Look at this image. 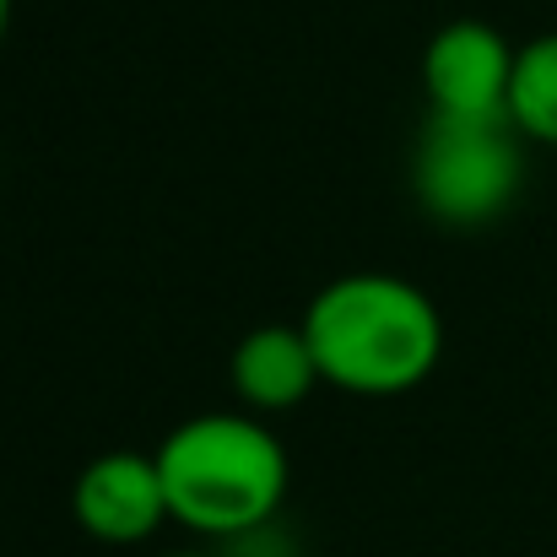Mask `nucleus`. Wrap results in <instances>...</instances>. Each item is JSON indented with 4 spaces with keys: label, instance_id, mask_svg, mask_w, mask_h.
Here are the masks:
<instances>
[{
    "label": "nucleus",
    "instance_id": "nucleus-3",
    "mask_svg": "<svg viewBox=\"0 0 557 557\" xmlns=\"http://www.w3.org/2000/svg\"><path fill=\"white\" fill-rule=\"evenodd\" d=\"M525 189V136L509 114H433L411 152V195L444 227H487Z\"/></svg>",
    "mask_w": 557,
    "mask_h": 557
},
{
    "label": "nucleus",
    "instance_id": "nucleus-4",
    "mask_svg": "<svg viewBox=\"0 0 557 557\" xmlns=\"http://www.w3.org/2000/svg\"><path fill=\"white\" fill-rule=\"evenodd\" d=\"M71 515L103 547H141V542H152L174 520L158 455H141V449H103V455H92L82 466L76 487H71Z\"/></svg>",
    "mask_w": 557,
    "mask_h": 557
},
{
    "label": "nucleus",
    "instance_id": "nucleus-5",
    "mask_svg": "<svg viewBox=\"0 0 557 557\" xmlns=\"http://www.w3.org/2000/svg\"><path fill=\"white\" fill-rule=\"evenodd\" d=\"M515 44L476 16L444 22L422 49V92L433 114H509Z\"/></svg>",
    "mask_w": 557,
    "mask_h": 557
},
{
    "label": "nucleus",
    "instance_id": "nucleus-6",
    "mask_svg": "<svg viewBox=\"0 0 557 557\" xmlns=\"http://www.w3.org/2000/svg\"><path fill=\"white\" fill-rule=\"evenodd\" d=\"M227 379H233V395L244 400V411H255V417L293 411L314 395V384H325L304 325H255L233 347Z\"/></svg>",
    "mask_w": 557,
    "mask_h": 557
},
{
    "label": "nucleus",
    "instance_id": "nucleus-8",
    "mask_svg": "<svg viewBox=\"0 0 557 557\" xmlns=\"http://www.w3.org/2000/svg\"><path fill=\"white\" fill-rule=\"evenodd\" d=\"M5 33H11V0H0V44H5Z\"/></svg>",
    "mask_w": 557,
    "mask_h": 557
},
{
    "label": "nucleus",
    "instance_id": "nucleus-1",
    "mask_svg": "<svg viewBox=\"0 0 557 557\" xmlns=\"http://www.w3.org/2000/svg\"><path fill=\"white\" fill-rule=\"evenodd\" d=\"M298 325L314 347L320 379L363 400L417 389L444 358L438 304L417 282L389 271H352L325 282Z\"/></svg>",
    "mask_w": 557,
    "mask_h": 557
},
{
    "label": "nucleus",
    "instance_id": "nucleus-2",
    "mask_svg": "<svg viewBox=\"0 0 557 557\" xmlns=\"http://www.w3.org/2000/svg\"><path fill=\"white\" fill-rule=\"evenodd\" d=\"M174 525L211 542H244L265 531L287 498V444L255 411L185 417L158 449Z\"/></svg>",
    "mask_w": 557,
    "mask_h": 557
},
{
    "label": "nucleus",
    "instance_id": "nucleus-9",
    "mask_svg": "<svg viewBox=\"0 0 557 557\" xmlns=\"http://www.w3.org/2000/svg\"><path fill=\"white\" fill-rule=\"evenodd\" d=\"M163 557H216V553H163Z\"/></svg>",
    "mask_w": 557,
    "mask_h": 557
},
{
    "label": "nucleus",
    "instance_id": "nucleus-7",
    "mask_svg": "<svg viewBox=\"0 0 557 557\" xmlns=\"http://www.w3.org/2000/svg\"><path fill=\"white\" fill-rule=\"evenodd\" d=\"M509 120L525 141L557 147V33L520 44L509 82Z\"/></svg>",
    "mask_w": 557,
    "mask_h": 557
}]
</instances>
